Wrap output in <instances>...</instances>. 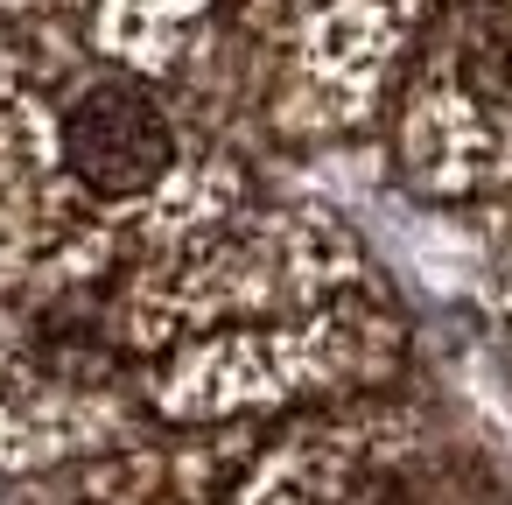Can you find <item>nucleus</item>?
I'll use <instances>...</instances> for the list:
<instances>
[{"label":"nucleus","mask_w":512,"mask_h":505,"mask_svg":"<svg viewBox=\"0 0 512 505\" xmlns=\"http://www.w3.org/2000/svg\"><path fill=\"white\" fill-rule=\"evenodd\" d=\"M400 302L316 204L260 197L113 288L0 309V470H85L393 386Z\"/></svg>","instance_id":"f257e3e1"},{"label":"nucleus","mask_w":512,"mask_h":505,"mask_svg":"<svg viewBox=\"0 0 512 505\" xmlns=\"http://www.w3.org/2000/svg\"><path fill=\"white\" fill-rule=\"evenodd\" d=\"M267 197L260 162L71 22L0 15V309L113 288Z\"/></svg>","instance_id":"f03ea898"},{"label":"nucleus","mask_w":512,"mask_h":505,"mask_svg":"<svg viewBox=\"0 0 512 505\" xmlns=\"http://www.w3.org/2000/svg\"><path fill=\"white\" fill-rule=\"evenodd\" d=\"M449 0H92L85 36L204 113L253 162L386 134Z\"/></svg>","instance_id":"7ed1b4c3"},{"label":"nucleus","mask_w":512,"mask_h":505,"mask_svg":"<svg viewBox=\"0 0 512 505\" xmlns=\"http://www.w3.org/2000/svg\"><path fill=\"white\" fill-rule=\"evenodd\" d=\"M379 141L393 176L428 204L512 197V0H449Z\"/></svg>","instance_id":"20e7f679"},{"label":"nucleus","mask_w":512,"mask_h":505,"mask_svg":"<svg viewBox=\"0 0 512 505\" xmlns=\"http://www.w3.org/2000/svg\"><path fill=\"white\" fill-rule=\"evenodd\" d=\"M92 0H0V15H29V22H85Z\"/></svg>","instance_id":"39448f33"}]
</instances>
